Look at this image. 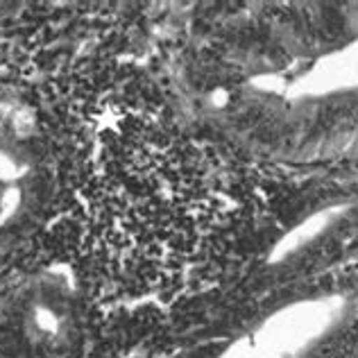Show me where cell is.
<instances>
[{
    "mask_svg": "<svg viewBox=\"0 0 358 358\" xmlns=\"http://www.w3.org/2000/svg\"><path fill=\"white\" fill-rule=\"evenodd\" d=\"M82 331V293L66 270L25 277L0 301V356L64 358Z\"/></svg>",
    "mask_w": 358,
    "mask_h": 358,
    "instance_id": "obj_1",
    "label": "cell"
},
{
    "mask_svg": "<svg viewBox=\"0 0 358 358\" xmlns=\"http://www.w3.org/2000/svg\"><path fill=\"white\" fill-rule=\"evenodd\" d=\"M50 186V157L39 122L23 102L0 98V243L34 227Z\"/></svg>",
    "mask_w": 358,
    "mask_h": 358,
    "instance_id": "obj_2",
    "label": "cell"
}]
</instances>
